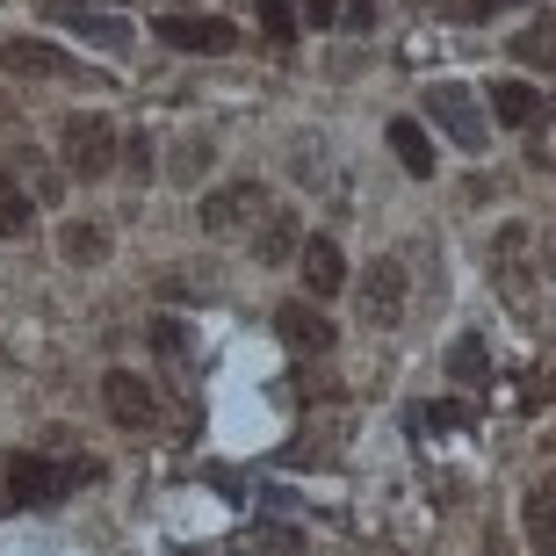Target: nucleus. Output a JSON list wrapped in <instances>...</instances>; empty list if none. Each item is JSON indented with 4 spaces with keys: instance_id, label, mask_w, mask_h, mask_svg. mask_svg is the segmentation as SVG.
Wrapping results in <instances>:
<instances>
[{
    "instance_id": "1",
    "label": "nucleus",
    "mask_w": 556,
    "mask_h": 556,
    "mask_svg": "<svg viewBox=\"0 0 556 556\" xmlns=\"http://www.w3.org/2000/svg\"><path fill=\"white\" fill-rule=\"evenodd\" d=\"M94 463H59V455H8V506H59L73 484H87Z\"/></svg>"
},
{
    "instance_id": "2",
    "label": "nucleus",
    "mask_w": 556,
    "mask_h": 556,
    "mask_svg": "<svg viewBox=\"0 0 556 556\" xmlns=\"http://www.w3.org/2000/svg\"><path fill=\"white\" fill-rule=\"evenodd\" d=\"M59 152L73 166V181H102L109 166H116V152H124V138H116V124H109L102 109H80V116L59 124Z\"/></svg>"
},
{
    "instance_id": "3",
    "label": "nucleus",
    "mask_w": 556,
    "mask_h": 556,
    "mask_svg": "<svg viewBox=\"0 0 556 556\" xmlns=\"http://www.w3.org/2000/svg\"><path fill=\"white\" fill-rule=\"evenodd\" d=\"M427 116L448 130V144H463V152H484V144H492V124H484V109H477V94L463 80H433Z\"/></svg>"
},
{
    "instance_id": "4",
    "label": "nucleus",
    "mask_w": 556,
    "mask_h": 556,
    "mask_svg": "<svg viewBox=\"0 0 556 556\" xmlns=\"http://www.w3.org/2000/svg\"><path fill=\"white\" fill-rule=\"evenodd\" d=\"M268 217V188L261 181H225L203 195V231L210 239H231V231H253Z\"/></svg>"
},
{
    "instance_id": "5",
    "label": "nucleus",
    "mask_w": 556,
    "mask_h": 556,
    "mask_svg": "<svg viewBox=\"0 0 556 556\" xmlns=\"http://www.w3.org/2000/svg\"><path fill=\"white\" fill-rule=\"evenodd\" d=\"M102 405H109V419H116L124 433H152V427H160V397H152V383L130 376V369L102 376Z\"/></svg>"
},
{
    "instance_id": "6",
    "label": "nucleus",
    "mask_w": 556,
    "mask_h": 556,
    "mask_svg": "<svg viewBox=\"0 0 556 556\" xmlns=\"http://www.w3.org/2000/svg\"><path fill=\"white\" fill-rule=\"evenodd\" d=\"M152 29H160V43H174V51H203V59H217V51H231V43H239V29H231L225 15H181V8H174V15H160Z\"/></svg>"
},
{
    "instance_id": "7",
    "label": "nucleus",
    "mask_w": 556,
    "mask_h": 556,
    "mask_svg": "<svg viewBox=\"0 0 556 556\" xmlns=\"http://www.w3.org/2000/svg\"><path fill=\"white\" fill-rule=\"evenodd\" d=\"M354 304H362L369 326H397V318H405V261H369Z\"/></svg>"
},
{
    "instance_id": "8",
    "label": "nucleus",
    "mask_w": 556,
    "mask_h": 556,
    "mask_svg": "<svg viewBox=\"0 0 556 556\" xmlns=\"http://www.w3.org/2000/svg\"><path fill=\"white\" fill-rule=\"evenodd\" d=\"M296 268H304L311 304H326V296L348 289V253H340V239H326V231H311L304 247H296Z\"/></svg>"
},
{
    "instance_id": "9",
    "label": "nucleus",
    "mask_w": 556,
    "mask_h": 556,
    "mask_svg": "<svg viewBox=\"0 0 556 556\" xmlns=\"http://www.w3.org/2000/svg\"><path fill=\"white\" fill-rule=\"evenodd\" d=\"M275 332H282V348H296V354H332V318L311 304V296L275 311Z\"/></svg>"
},
{
    "instance_id": "10",
    "label": "nucleus",
    "mask_w": 556,
    "mask_h": 556,
    "mask_svg": "<svg viewBox=\"0 0 556 556\" xmlns=\"http://www.w3.org/2000/svg\"><path fill=\"white\" fill-rule=\"evenodd\" d=\"M51 22H59V29H73L80 43H94V51H130V22L124 15H94V8L59 0V8H51Z\"/></svg>"
},
{
    "instance_id": "11",
    "label": "nucleus",
    "mask_w": 556,
    "mask_h": 556,
    "mask_svg": "<svg viewBox=\"0 0 556 556\" xmlns=\"http://www.w3.org/2000/svg\"><path fill=\"white\" fill-rule=\"evenodd\" d=\"M0 73H22V80H65L73 59L51 51V43H37V37H15V43H0Z\"/></svg>"
},
{
    "instance_id": "12",
    "label": "nucleus",
    "mask_w": 556,
    "mask_h": 556,
    "mask_svg": "<svg viewBox=\"0 0 556 556\" xmlns=\"http://www.w3.org/2000/svg\"><path fill=\"white\" fill-rule=\"evenodd\" d=\"M492 116H498L506 130H528V124H542V94H535L528 80H498V87H492Z\"/></svg>"
},
{
    "instance_id": "13",
    "label": "nucleus",
    "mask_w": 556,
    "mask_h": 556,
    "mask_svg": "<svg viewBox=\"0 0 556 556\" xmlns=\"http://www.w3.org/2000/svg\"><path fill=\"white\" fill-rule=\"evenodd\" d=\"M304 247V231H296V217H289V210H268V217H261V225H253V253H261V261H289V253Z\"/></svg>"
},
{
    "instance_id": "14",
    "label": "nucleus",
    "mask_w": 556,
    "mask_h": 556,
    "mask_svg": "<svg viewBox=\"0 0 556 556\" xmlns=\"http://www.w3.org/2000/svg\"><path fill=\"white\" fill-rule=\"evenodd\" d=\"M29 225H37V195H29V188L0 166V239H22Z\"/></svg>"
},
{
    "instance_id": "15",
    "label": "nucleus",
    "mask_w": 556,
    "mask_h": 556,
    "mask_svg": "<svg viewBox=\"0 0 556 556\" xmlns=\"http://www.w3.org/2000/svg\"><path fill=\"white\" fill-rule=\"evenodd\" d=\"M391 152H397V166H405L413 181L433 174V144H427V130H419L413 116H397V124H391Z\"/></svg>"
},
{
    "instance_id": "16",
    "label": "nucleus",
    "mask_w": 556,
    "mask_h": 556,
    "mask_svg": "<svg viewBox=\"0 0 556 556\" xmlns=\"http://www.w3.org/2000/svg\"><path fill=\"white\" fill-rule=\"evenodd\" d=\"M528 535H535L542 556H556V470L528 492Z\"/></svg>"
},
{
    "instance_id": "17",
    "label": "nucleus",
    "mask_w": 556,
    "mask_h": 556,
    "mask_svg": "<svg viewBox=\"0 0 556 556\" xmlns=\"http://www.w3.org/2000/svg\"><path fill=\"white\" fill-rule=\"evenodd\" d=\"M448 376L463 383V391H477V383L492 376V354H484V340H477V332H463V340L448 348Z\"/></svg>"
},
{
    "instance_id": "18",
    "label": "nucleus",
    "mask_w": 556,
    "mask_h": 556,
    "mask_svg": "<svg viewBox=\"0 0 556 556\" xmlns=\"http://www.w3.org/2000/svg\"><path fill=\"white\" fill-rule=\"evenodd\" d=\"M59 253L73 261V268H94V261H109V231L102 225H65L59 231Z\"/></svg>"
},
{
    "instance_id": "19",
    "label": "nucleus",
    "mask_w": 556,
    "mask_h": 556,
    "mask_svg": "<svg viewBox=\"0 0 556 556\" xmlns=\"http://www.w3.org/2000/svg\"><path fill=\"white\" fill-rule=\"evenodd\" d=\"M514 59H528V65H556V22H535V29H520V37H514Z\"/></svg>"
},
{
    "instance_id": "20",
    "label": "nucleus",
    "mask_w": 556,
    "mask_h": 556,
    "mask_svg": "<svg viewBox=\"0 0 556 556\" xmlns=\"http://www.w3.org/2000/svg\"><path fill=\"white\" fill-rule=\"evenodd\" d=\"M152 354H166V362H188V354H195L181 318H152Z\"/></svg>"
},
{
    "instance_id": "21",
    "label": "nucleus",
    "mask_w": 556,
    "mask_h": 556,
    "mask_svg": "<svg viewBox=\"0 0 556 556\" xmlns=\"http://www.w3.org/2000/svg\"><path fill=\"white\" fill-rule=\"evenodd\" d=\"M261 29H268L275 43L296 37V0H261Z\"/></svg>"
},
{
    "instance_id": "22",
    "label": "nucleus",
    "mask_w": 556,
    "mask_h": 556,
    "mask_svg": "<svg viewBox=\"0 0 556 556\" xmlns=\"http://www.w3.org/2000/svg\"><path fill=\"white\" fill-rule=\"evenodd\" d=\"M203 166H210V144H203V138H188L181 152H174V181H195Z\"/></svg>"
},
{
    "instance_id": "23",
    "label": "nucleus",
    "mask_w": 556,
    "mask_h": 556,
    "mask_svg": "<svg viewBox=\"0 0 556 556\" xmlns=\"http://www.w3.org/2000/svg\"><path fill=\"white\" fill-rule=\"evenodd\" d=\"M413 427H470V405H419Z\"/></svg>"
},
{
    "instance_id": "24",
    "label": "nucleus",
    "mask_w": 556,
    "mask_h": 556,
    "mask_svg": "<svg viewBox=\"0 0 556 556\" xmlns=\"http://www.w3.org/2000/svg\"><path fill=\"white\" fill-rule=\"evenodd\" d=\"M261 549H268V556H296L304 535H296V528H261Z\"/></svg>"
},
{
    "instance_id": "25",
    "label": "nucleus",
    "mask_w": 556,
    "mask_h": 556,
    "mask_svg": "<svg viewBox=\"0 0 556 556\" xmlns=\"http://www.w3.org/2000/svg\"><path fill=\"white\" fill-rule=\"evenodd\" d=\"M116 160L130 166V174H152V138H124V152Z\"/></svg>"
},
{
    "instance_id": "26",
    "label": "nucleus",
    "mask_w": 556,
    "mask_h": 556,
    "mask_svg": "<svg viewBox=\"0 0 556 556\" xmlns=\"http://www.w3.org/2000/svg\"><path fill=\"white\" fill-rule=\"evenodd\" d=\"M340 22H348V29H369L376 8H369V0H348V15H340Z\"/></svg>"
},
{
    "instance_id": "27",
    "label": "nucleus",
    "mask_w": 556,
    "mask_h": 556,
    "mask_svg": "<svg viewBox=\"0 0 556 556\" xmlns=\"http://www.w3.org/2000/svg\"><path fill=\"white\" fill-rule=\"evenodd\" d=\"M304 22L311 29H332V0H304Z\"/></svg>"
},
{
    "instance_id": "28",
    "label": "nucleus",
    "mask_w": 556,
    "mask_h": 556,
    "mask_svg": "<svg viewBox=\"0 0 556 556\" xmlns=\"http://www.w3.org/2000/svg\"><path fill=\"white\" fill-rule=\"evenodd\" d=\"M492 8H514V0H477V15H492Z\"/></svg>"
},
{
    "instance_id": "29",
    "label": "nucleus",
    "mask_w": 556,
    "mask_h": 556,
    "mask_svg": "<svg viewBox=\"0 0 556 556\" xmlns=\"http://www.w3.org/2000/svg\"><path fill=\"white\" fill-rule=\"evenodd\" d=\"M549 268H556V247H549Z\"/></svg>"
}]
</instances>
